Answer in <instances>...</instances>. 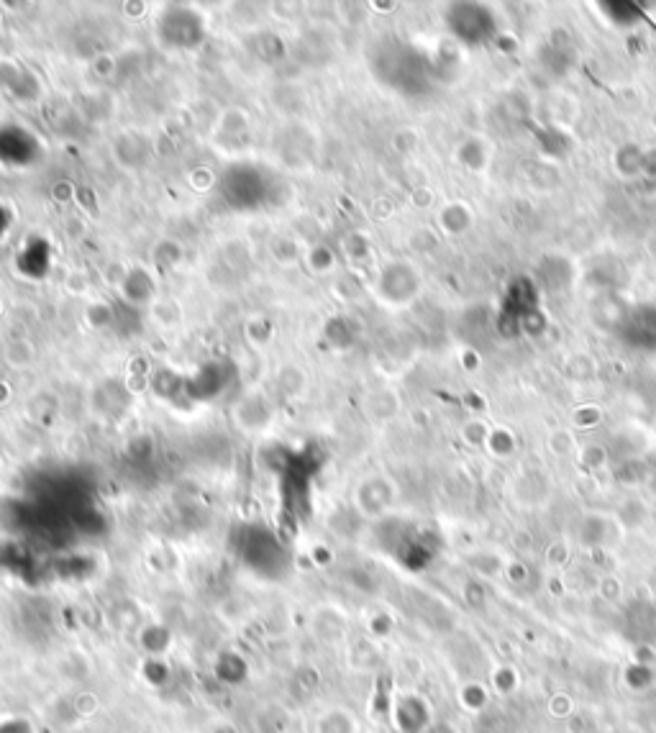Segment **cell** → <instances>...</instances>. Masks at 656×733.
<instances>
[{"mask_svg":"<svg viewBox=\"0 0 656 733\" xmlns=\"http://www.w3.org/2000/svg\"><path fill=\"white\" fill-rule=\"evenodd\" d=\"M357 718L346 708H326L313 721V733H357Z\"/></svg>","mask_w":656,"mask_h":733,"instance_id":"6da1fadb","label":"cell"},{"mask_svg":"<svg viewBox=\"0 0 656 733\" xmlns=\"http://www.w3.org/2000/svg\"><path fill=\"white\" fill-rule=\"evenodd\" d=\"M208 733H239V728L229 718H213L211 726H208Z\"/></svg>","mask_w":656,"mask_h":733,"instance_id":"7a4b0ae2","label":"cell"}]
</instances>
